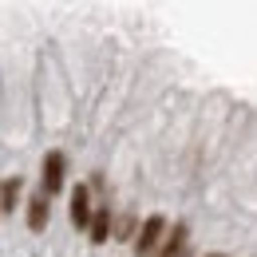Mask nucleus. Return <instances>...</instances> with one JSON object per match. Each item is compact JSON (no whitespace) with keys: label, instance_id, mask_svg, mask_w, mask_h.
I'll use <instances>...</instances> for the list:
<instances>
[{"label":"nucleus","instance_id":"obj_1","mask_svg":"<svg viewBox=\"0 0 257 257\" xmlns=\"http://www.w3.org/2000/svg\"><path fill=\"white\" fill-rule=\"evenodd\" d=\"M162 233H166V218L162 214H151L143 229H139V237H135V257H151L162 249Z\"/></svg>","mask_w":257,"mask_h":257},{"label":"nucleus","instance_id":"obj_2","mask_svg":"<svg viewBox=\"0 0 257 257\" xmlns=\"http://www.w3.org/2000/svg\"><path fill=\"white\" fill-rule=\"evenodd\" d=\"M64 170H67V159H64V151H48L44 155V194L52 198V194H60L64 190Z\"/></svg>","mask_w":257,"mask_h":257},{"label":"nucleus","instance_id":"obj_3","mask_svg":"<svg viewBox=\"0 0 257 257\" xmlns=\"http://www.w3.org/2000/svg\"><path fill=\"white\" fill-rule=\"evenodd\" d=\"M91 198H87V186H75L71 190V225H79V229H91Z\"/></svg>","mask_w":257,"mask_h":257},{"label":"nucleus","instance_id":"obj_4","mask_svg":"<svg viewBox=\"0 0 257 257\" xmlns=\"http://www.w3.org/2000/svg\"><path fill=\"white\" fill-rule=\"evenodd\" d=\"M186 237H190V225H186V222H174L170 237L162 241L159 257H182V253H186Z\"/></svg>","mask_w":257,"mask_h":257},{"label":"nucleus","instance_id":"obj_5","mask_svg":"<svg viewBox=\"0 0 257 257\" xmlns=\"http://www.w3.org/2000/svg\"><path fill=\"white\" fill-rule=\"evenodd\" d=\"M48 214H52V206H48V194H36L32 202H28V229H44L48 225Z\"/></svg>","mask_w":257,"mask_h":257},{"label":"nucleus","instance_id":"obj_6","mask_svg":"<svg viewBox=\"0 0 257 257\" xmlns=\"http://www.w3.org/2000/svg\"><path fill=\"white\" fill-rule=\"evenodd\" d=\"M111 229H115V222H111V206H99L95 218H91V241H107L111 237Z\"/></svg>","mask_w":257,"mask_h":257},{"label":"nucleus","instance_id":"obj_7","mask_svg":"<svg viewBox=\"0 0 257 257\" xmlns=\"http://www.w3.org/2000/svg\"><path fill=\"white\" fill-rule=\"evenodd\" d=\"M20 190H24L20 174H16V178H4V182H0V210H16V202H20Z\"/></svg>","mask_w":257,"mask_h":257},{"label":"nucleus","instance_id":"obj_8","mask_svg":"<svg viewBox=\"0 0 257 257\" xmlns=\"http://www.w3.org/2000/svg\"><path fill=\"white\" fill-rule=\"evenodd\" d=\"M111 233H115V241H127L131 233H135V214H123V218L115 222V229H111ZM135 237H139V233H135Z\"/></svg>","mask_w":257,"mask_h":257},{"label":"nucleus","instance_id":"obj_9","mask_svg":"<svg viewBox=\"0 0 257 257\" xmlns=\"http://www.w3.org/2000/svg\"><path fill=\"white\" fill-rule=\"evenodd\" d=\"M182 257H194V253H190V249H186V253H182Z\"/></svg>","mask_w":257,"mask_h":257},{"label":"nucleus","instance_id":"obj_10","mask_svg":"<svg viewBox=\"0 0 257 257\" xmlns=\"http://www.w3.org/2000/svg\"><path fill=\"white\" fill-rule=\"evenodd\" d=\"M210 257H222V253H210Z\"/></svg>","mask_w":257,"mask_h":257}]
</instances>
